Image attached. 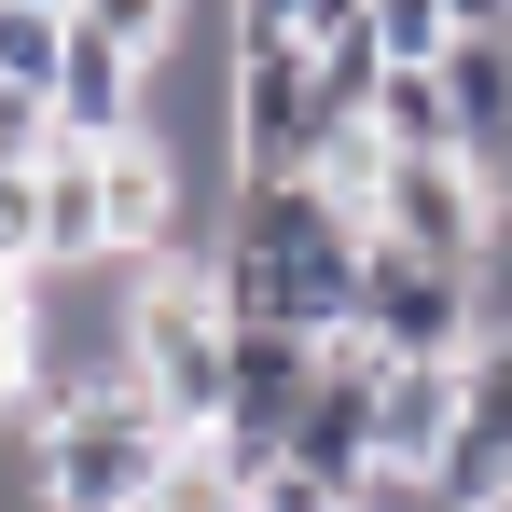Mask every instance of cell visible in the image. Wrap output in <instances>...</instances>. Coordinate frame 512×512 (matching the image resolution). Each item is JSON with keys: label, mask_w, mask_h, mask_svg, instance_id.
<instances>
[{"label": "cell", "mask_w": 512, "mask_h": 512, "mask_svg": "<svg viewBox=\"0 0 512 512\" xmlns=\"http://www.w3.org/2000/svg\"><path fill=\"white\" fill-rule=\"evenodd\" d=\"M28 277H42V263H14V250H0V305H28Z\"/></svg>", "instance_id": "7402d4cb"}, {"label": "cell", "mask_w": 512, "mask_h": 512, "mask_svg": "<svg viewBox=\"0 0 512 512\" xmlns=\"http://www.w3.org/2000/svg\"><path fill=\"white\" fill-rule=\"evenodd\" d=\"M305 388H319V333H250L236 319V388H222V443L277 471L291 457V429H305Z\"/></svg>", "instance_id": "ba28073f"}, {"label": "cell", "mask_w": 512, "mask_h": 512, "mask_svg": "<svg viewBox=\"0 0 512 512\" xmlns=\"http://www.w3.org/2000/svg\"><path fill=\"white\" fill-rule=\"evenodd\" d=\"M167 457H180V429H167V402H153L139 374H111L97 402H70V416L28 429L42 512H139L153 485H167Z\"/></svg>", "instance_id": "3957f363"}, {"label": "cell", "mask_w": 512, "mask_h": 512, "mask_svg": "<svg viewBox=\"0 0 512 512\" xmlns=\"http://www.w3.org/2000/svg\"><path fill=\"white\" fill-rule=\"evenodd\" d=\"M42 14H70V0H42Z\"/></svg>", "instance_id": "603a6c76"}, {"label": "cell", "mask_w": 512, "mask_h": 512, "mask_svg": "<svg viewBox=\"0 0 512 512\" xmlns=\"http://www.w3.org/2000/svg\"><path fill=\"white\" fill-rule=\"evenodd\" d=\"M374 42H388V70H429V56L457 42V14H443V0H374Z\"/></svg>", "instance_id": "e0dca14e"}, {"label": "cell", "mask_w": 512, "mask_h": 512, "mask_svg": "<svg viewBox=\"0 0 512 512\" xmlns=\"http://www.w3.org/2000/svg\"><path fill=\"white\" fill-rule=\"evenodd\" d=\"M56 56H70V14H42V0H0V84L56 97Z\"/></svg>", "instance_id": "9a60e30c"}, {"label": "cell", "mask_w": 512, "mask_h": 512, "mask_svg": "<svg viewBox=\"0 0 512 512\" xmlns=\"http://www.w3.org/2000/svg\"><path fill=\"white\" fill-rule=\"evenodd\" d=\"M70 14H84L97 42H125V56H167L180 42V0H70Z\"/></svg>", "instance_id": "ac0fdd59"}, {"label": "cell", "mask_w": 512, "mask_h": 512, "mask_svg": "<svg viewBox=\"0 0 512 512\" xmlns=\"http://www.w3.org/2000/svg\"><path fill=\"white\" fill-rule=\"evenodd\" d=\"M139 84H153V56L97 42L84 14H70V56H56V139H125V125H139Z\"/></svg>", "instance_id": "8fae6325"}, {"label": "cell", "mask_w": 512, "mask_h": 512, "mask_svg": "<svg viewBox=\"0 0 512 512\" xmlns=\"http://www.w3.org/2000/svg\"><path fill=\"white\" fill-rule=\"evenodd\" d=\"M346 319L388 346V360H471L485 346V277L402 250V236H360V305Z\"/></svg>", "instance_id": "277c9868"}, {"label": "cell", "mask_w": 512, "mask_h": 512, "mask_svg": "<svg viewBox=\"0 0 512 512\" xmlns=\"http://www.w3.org/2000/svg\"><path fill=\"white\" fill-rule=\"evenodd\" d=\"M499 42H512V28H499Z\"/></svg>", "instance_id": "cb8c5ba5"}, {"label": "cell", "mask_w": 512, "mask_h": 512, "mask_svg": "<svg viewBox=\"0 0 512 512\" xmlns=\"http://www.w3.org/2000/svg\"><path fill=\"white\" fill-rule=\"evenodd\" d=\"M360 0H236V56H277V42H319V28H346Z\"/></svg>", "instance_id": "2e32d148"}, {"label": "cell", "mask_w": 512, "mask_h": 512, "mask_svg": "<svg viewBox=\"0 0 512 512\" xmlns=\"http://www.w3.org/2000/svg\"><path fill=\"white\" fill-rule=\"evenodd\" d=\"M250 512H360V499H346V485H319V471H291V457H277V471H263V485H250Z\"/></svg>", "instance_id": "ffe728a7"}, {"label": "cell", "mask_w": 512, "mask_h": 512, "mask_svg": "<svg viewBox=\"0 0 512 512\" xmlns=\"http://www.w3.org/2000/svg\"><path fill=\"white\" fill-rule=\"evenodd\" d=\"M471 167H485V208H499V236H512V139H499V153H471Z\"/></svg>", "instance_id": "44dd1931"}, {"label": "cell", "mask_w": 512, "mask_h": 512, "mask_svg": "<svg viewBox=\"0 0 512 512\" xmlns=\"http://www.w3.org/2000/svg\"><path fill=\"white\" fill-rule=\"evenodd\" d=\"M28 194H42V277L125 263V236H111V139H56L28 167Z\"/></svg>", "instance_id": "9c48e42d"}, {"label": "cell", "mask_w": 512, "mask_h": 512, "mask_svg": "<svg viewBox=\"0 0 512 512\" xmlns=\"http://www.w3.org/2000/svg\"><path fill=\"white\" fill-rule=\"evenodd\" d=\"M42 153H56V97L0 84V180H14V167H42Z\"/></svg>", "instance_id": "d6986e66"}, {"label": "cell", "mask_w": 512, "mask_h": 512, "mask_svg": "<svg viewBox=\"0 0 512 512\" xmlns=\"http://www.w3.org/2000/svg\"><path fill=\"white\" fill-rule=\"evenodd\" d=\"M443 443H457V360H388V388H374V499H416Z\"/></svg>", "instance_id": "30bf717a"}, {"label": "cell", "mask_w": 512, "mask_h": 512, "mask_svg": "<svg viewBox=\"0 0 512 512\" xmlns=\"http://www.w3.org/2000/svg\"><path fill=\"white\" fill-rule=\"evenodd\" d=\"M416 512H512V333L457 360V443L429 457Z\"/></svg>", "instance_id": "8992f818"}, {"label": "cell", "mask_w": 512, "mask_h": 512, "mask_svg": "<svg viewBox=\"0 0 512 512\" xmlns=\"http://www.w3.org/2000/svg\"><path fill=\"white\" fill-rule=\"evenodd\" d=\"M125 374L167 402V429H222V388H236V305L208 263H139L125 277Z\"/></svg>", "instance_id": "7a4b0ae2"}, {"label": "cell", "mask_w": 512, "mask_h": 512, "mask_svg": "<svg viewBox=\"0 0 512 512\" xmlns=\"http://www.w3.org/2000/svg\"><path fill=\"white\" fill-rule=\"evenodd\" d=\"M250 485H263L250 457H236L222 429H194V443H180V457H167V485H153V499H139V512H250Z\"/></svg>", "instance_id": "4fadbf2b"}, {"label": "cell", "mask_w": 512, "mask_h": 512, "mask_svg": "<svg viewBox=\"0 0 512 512\" xmlns=\"http://www.w3.org/2000/svg\"><path fill=\"white\" fill-rule=\"evenodd\" d=\"M429 70H443V111H457V153H499L512 139V42L499 28H457Z\"/></svg>", "instance_id": "7c38bea8"}, {"label": "cell", "mask_w": 512, "mask_h": 512, "mask_svg": "<svg viewBox=\"0 0 512 512\" xmlns=\"http://www.w3.org/2000/svg\"><path fill=\"white\" fill-rule=\"evenodd\" d=\"M222 111H236V180H305V167H319V153L346 139V125H360L305 42H277V56H236Z\"/></svg>", "instance_id": "5b68a950"}, {"label": "cell", "mask_w": 512, "mask_h": 512, "mask_svg": "<svg viewBox=\"0 0 512 512\" xmlns=\"http://www.w3.org/2000/svg\"><path fill=\"white\" fill-rule=\"evenodd\" d=\"M360 125H374L388 153H457V111H443V70H388Z\"/></svg>", "instance_id": "5bb4252c"}, {"label": "cell", "mask_w": 512, "mask_h": 512, "mask_svg": "<svg viewBox=\"0 0 512 512\" xmlns=\"http://www.w3.org/2000/svg\"><path fill=\"white\" fill-rule=\"evenodd\" d=\"M360 236L374 222H346L319 180H236V222H222V305L250 319V333H346V305H360Z\"/></svg>", "instance_id": "6da1fadb"}, {"label": "cell", "mask_w": 512, "mask_h": 512, "mask_svg": "<svg viewBox=\"0 0 512 512\" xmlns=\"http://www.w3.org/2000/svg\"><path fill=\"white\" fill-rule=\"evenodd\" d=\"M374 236H402L429 263H485L499 250V208H485V167L471 153H388V194H374Z\"/></svg>", "instance_id": "52a82bcc"}]
</instances>
